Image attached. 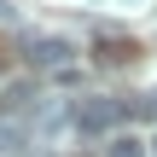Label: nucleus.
Here are the masks:
<instances>
[{
    "label": "nucleus",
    "instance_id": "nucleus-1",
    "mask_svg": "<svg viewBox=\"0 0 157 157\" xmlns=\"http://www.w3.org/2000/svg\"><path fill=\"white\" fill-rule=\"evenodd\" d=\"M128 105L122 99H111V93H87V99H76L70 105V128L76 134H87V140H99V134H111L117 128V117H122Z\"/></svg>",
    "mask_w": 157,
    "mask_h": 157
},
{
    "label": "nucleus",
    "instance_id": "nucleus-2",
    "mask_svg": "<svg viewBox=\"0 0 157 157\" xmlns=\"http://www.w3.org/2000/svg\"><path fill=\"white\" fill-rule=\"evenodd\" d=\"M23 52H29V64H35V70H58V76H64V70L76 64V52H82V47H76L70 35H29V47H23Z\"/></svg>",
    "mask_w": 157,
    "mask_h": 157
},
{
    "label": "nucleus",
    "instance_id": "nucleus-3",
    "mask_svg": "<svg viewBox=\"0 0 157 157\" xmlns=\"http://www.w3.org/2000/svg\"><path fill=\"white\" fill-rule=\"evenodd\" d=\"M41 111V87H35V76H12L6 87H0V122L12 128L17 117H35Z\"/></svg>",
    "mask_w": 157,
    "mask_h": 157
},
{
    "label": "nucleus",
    "instance_id": "nucleus-4",
    "mask_svg": "<svg viewBox=\"0 0 157 157\" xmlns=\"http://www.w3.org/2000/svg\"><path fill=\"white\" fill-rule=\"evenodd\" d=\"M99 58L105 64H122V58H134V41H99Z\"/></svg>",
    "mask_w": 157,
    "mask_h": 157
},
{
    "label": "nucleus",
    "instance_id": "nucleus-5",
    "mask_svg": "<svg viewBox=\"0 0 157 157\" xmlns=\"http://www.w3.org/2000/svg\"><path fill=\"white\" fill-rule=\"evenodd\" d=\"M105 157H146V146L128 134V140H111V151H105Z\"/></svg>",
    "mask_w": 157,
    "mask_h": 157
},
{
    "label": "nucleus",
    "instance_id": "nucleus-6",
    "mask_svg": "<svg viewBox=\"0 0 157 157\" xmlns=\"http://www.w3.org/2000/svg\"><path fill=\"white\" fill-rule=\"evenodd\" d=\"M140 111H146V117H151V122H157V87H151V93H146V99H140Z\"/></svg>",
    "mask_w": 157,
    "mask_h": 157
},
{
    "label": "nucleus",
    "instance_id": "nucleus-7",
    "mask_svg": "<svg viewBox=\"0 0 157 157\" xmlns=\"http://www.w3.org/2000/svg\"><path fill=\"white\" fill-rule=\"evenodd\" d=\"M6 140H17V128H6V122H0V151H6Z\"/></svg>",
    "mask_w": 157,
    "mask_h": 157
},
{
    "label": "nucleus",
    "instance_id": "nucleus-8",
    "mask_svg": "<svg viewBox=\"0 0 157 157\" xmlns=\"http://www.w3.org/2000/svg\"><path fill=\"white\" fill-rule=\"evenodd\" d=\"M151 151H157V140H151Z\"/></svg>",
    "mask_w": 157,
    "mask_h": 157
}]
</instances>
